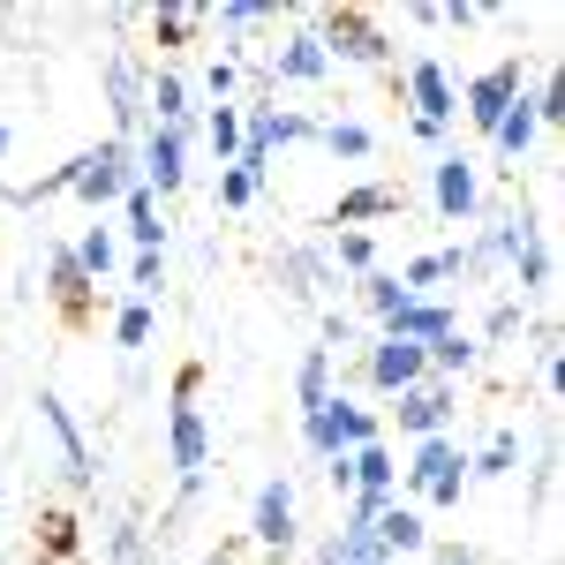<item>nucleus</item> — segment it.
Wrapping results in <instances>:
<instances>
[{"label":"nucleus","instance_id":"f257e3e1","mask_svg":"<svg viewBox=\"0 0 565 565\" xmlns=\"http://www.w3.org/2000/svg\"><path fill=\"white\" fill-rule=\"evenodd\" d=\"M309 31H317L332 68H392V39L370 8H317Z\"/></svg>","mask_w":565,"mask_h":565},{"label":"nucleus","instance_id":"f03ea898","mask_svg":"<svg viewBox=\"0 0 565 565\" xmlns=\"http://www.w3.org/2000/svg\"><path fill=\"white\" fill-rule=\"evenodd\" d=\"M385 437V415L377 407H362L354 392L332 385V399L317 407V415H302V445L317 452V460H332V452H354V445H377Z\"/></svg>","mask_w":565,"mask_h":565},{"label":"nucleus","instance_id":"7ed1b4c3","mask_svg":"<svg viewBox=\"0 0 565 565\" xmlns=\"http://www.w3.org/2000/svg\"><path fill=\"white\" fill-rule=\"evenodd\" d=\"M249 543H257L271 565H287L302 551V498H295V482L271 476L257 482V505H249Z\"/></svg>","mask_w":565,"mask_h":565},{"label":"nucleus","instance_id":"20e7f679","mask_svg":"<svg viewBox=\"0 0 565 565\" xmlns=\"http://www.w3.org/2000/svg\"><path fill=\"white\" fill-rule=\"evenodd\" d=\"M136 189V143H121V136H98L90 151H76V204H90V212H106V204H121Z\"/></svg>","mask_w":565,"mask_h":565},{"label":"nucleus","instance_id":"39448f33","mask_svg":"<svg viewBox=\"0 0 565 565\" xmlns=\"http://www.w3.org/2000/svg\"><path fill=\"white\" fill-rule=\"evenodd\" d=\"M521 90H527V68H521V53H505V61H490L482 76H468L460 84V114H468V129L490 136L513 106H521Z\"/></svg>","mask_w":565,"mask_h":565},{"label":"nucleus","instance_id":"423d86ee","mask_svg":"<svg viewBox=\"0 0 565 565\" xmlns=\"http://www.w3.org/2000/svg\"><path fill=\"white\" fill-rule=\"evenodd\" d=\"M167 460L181 476V505L204 490V468H212V430H204V407L196 399H174L167 407Z\"/></svg>","mask_w":565,"mask_h":565},{"label":"nucleus","instance_id":"0eeeda50","mask_svg":"<svg viewBox=\"0 0 565 565\" xmlns=\"http://www.w3.org/2000/svg\"><path fill=\"white\" fill-rule=\"evenodd\" d=\"M452 415H460V385H445V377H423V385H407L392 399V423L399 437H452Z\"/></svg>","mask_w":565,"mask_h":565},{"label":"nucleus","instance_id":"6e6552de","mask_svg":"<svg viewBox=\"0 0 565 565\" xmlns=\"http://www.w3.org/2000/svg\"><path fill=\"white\" fill-rule=\"evenodd\" d=\"M430 204H437V218H445V226H468V218L482 212V167H476V151H437Z\"/></svg>","mask_w":565,"mask_h":565},{"label":"nucleus","instance_id":"1a4fd4ad","mask_svg":"<svg viewBox=\"0 0 565 565\" xmlns=\"http://www.w3.org/2000/svg\"><path fill=\"white\" fill-rule=\"evenodd\" d=\"M136 181L167 204L181 181H189V136H181V129H151V121H143V129H136Z\"/></svg>","mask_w":565,"mask_h":565},{"label":"nucleus","instance_id":"9d476101","mask_svg":"<svg viewBox=\"0 0 565 565\" xmlns=\"http://www.w3.org/2000/svg\"><path fill=\"white\" fill-rule=\"evenodd\" d=\"M423 377H430V348H407V340H385V332L362 348V385L377 392V399H399Z\"/></svg>","mask_w":565,"mask_h":565},{"label":"nucleus","instance_id":"9b49d317","mask_svg":"<svg viewBox=\"0 0 565 565\" xmlns=\"http://www.w3.org/2000/svg\"><path fill=\"white\" fill-rule=\"evenodd\" d=\"M399 90H407L415 121H430V129H452V114H460V84L445 76V61H437V53H415V61L399 68Z\"/></svg>","mask_w":565,"mask_h":565},{"label":"nucleus","instance_id":"f8f14e48","mask_svg":"<svg viewBox=\"0 0 565 565\" xmlns=\"http://www.w3.org/2000/svg\"><path fill=\"white\" fill-rule=\"evenodd\" d=\"M39 423H45V437H53V452H61V476H68V490H90V482H98V460H90L84 430H76L68 399H61L53 385L39 392Z\"/></svg>","mask_w":565,"mask_h":565},{"label":"nucleus","instance_id":"ddd939ff","mask_svg":"<svg viewBox=\"0 0 565 565\" xmlns=\"http://www.w3.org/2000/svg\"><path fill=\"white\" fill-rule=\"evenodd\" d=\"M264 76H271V84H324V76H332L324 45H317V31H309V8H295V31L264 53Z\"/></svg>","mask_w":565,"mask_h":565},{"label":"nucleus","instance_id":"4468645a","mask_svg":"<svg viewBox=\"0 0 565 565\" xmlns=\"http://www.w3.org/2000/svg\"><path fill=\"white\" fill-rule=\"evenodd\" d=\"M143 121H151V129L196 136V90H189V76H181L174 61H159V68H151V84H143Z\"/></svg>","mask_w":565,"mask_h":565},{"label":"nucleus","instance_id":"2eb2a0df","mask_svg":"<svg viewBox=\"0 0 565 565\" xmlns=\"http://www.w3.org/2000/svg\"><path fill=\"white\" fill-rule=\"evenodd\" d=\"M445 332H460V309L445 295H415V302H399L385 317V340H407V348H437Z\"/></svg>","mask_w":565,"mask_h":565},{"label":"nucleus","instance_id":"dca6fc26","mask_svg":"<svg viewBox=\"0 0 565 565\" xmlns=\"http://www.w3.org/2000/svg\"><path fill=\"white\" fill-rule=\"evenodd\" d=\"M45 295H53V309H61L68 324H90V295H98V287L84 279V264H76L68 242H53V249H45Z\"/></svg>","mask_w":565,"mask_h":565},{"label":"nucleus","instance_id":"f3484780","mask_svg":"<svg viewBox=\"0 0 565 565\" xmlns=\"http://www.w3.org/2000/svg\"><path fill=\"white\" fill-rule=\"evenodd\" d=\"M143 68H136L129 53H106V98H114V136L121 143H136V129H143Z\"/></svg>","mask_w":565,"mask_h":565},{"label":"nucleus","instance_id":"a211bd4d","mask_svg":"<svg viewBox=\"0 0 565 565\" xmlns=\"http://www.w3.org/2000/svg\"><path fill=\"white\" fill-rule=\"evenodd\" d=\"M332 279H340V271H332V249H309V242H287V249H279V287H287L295 302H317Z\"/></svg>","mask_w":565,"mask_h":565},{"label":"nucleus","instance_id":"6ab92c4d","mask_svg":"<svg viewBox=\"0 0 565 565\" xmlns=\"http://www.w3.org/2000/svg\"><path fill=\"white\" fill-rule=\"evenodd\" d=\"M377 558H415V551H430V521H423V513H415V505H407V498H392L385 513H377Z\"/></svg>","mask_w":565,"mask_h":565},{"label":"nucleus","instance_id":"aec40b11","mask_svg":"<svg viewBox=\"0 0 565 565\" xmlns=\"http://www.w3.org/2000/svg\"><path fill=\"white\" fill-rule=\"evenodd\" d=\"M399 212V189L392 181H354V189H340V204L324 212V226L340 234V226H362L370 234V218H392Z\"/></svg>","mask_w":565,"mask_h":565},{"label":"nucleus","instance_id":"412c9836","mask_svg":"<svg viewBox=\"0 0 565 565\" xmlns=\"http://www.w3.org/2000/svg\"><path fill=\"white\" fill-rule=\"evenodd\" d=\"M452 468H468V452H460L452 437H423V445L407 452V468H399V490H430V482L452 476Z\"/></svg>","mask_w":565,"mask_h":565},{"label":"nucleus","instance_id":"4be33fe9","mask_svg":"<svg viewBox=\"0 0 565 565\" xmlns=\"http://www.w3.org/2000/svg\"><path fill=\"white\" fill-rule=\"evenodd\" d=\"M354 490H370V498H399V452H392V437L377 445H354Z\"/></svg>","mask_w":565,"mask_h":565},{"label":"nucleus","instance_id":"5701e85b","mask_svg":"<svg viewBox=\"0 0 565 565\" xmlns=\"http://www.w3.org/2000/svg\"><path fill=\"white\" fill-rule=\"evenodd\" d=\"M370 558H377V527H362V521H340L309 551V565H370Z\"/></svg>","mask_w":565,"mask_h":565},{"label":"nucleus","instance_id":"b1692460","mask_svg":"<svg viewBox=\"0 0 565 565\" xmlns=\"http://www.w3.org/2000/svg\"><path fill=\"white\" fill-rule=\"evenodd\" d=\"M264 174H271V159L242 151L234 167H218V204H226V212H249V204H257V189H264Z\"/></svg>","mask_w":565,"mask_h":565},{"label":"nucleus","instance_id":"393cba45","mask_svg":"<svg viewBox=\"0 0 565 565\" xmlns=\"http://www.w3.org/2000/svg\"><path fill=\"white\" fill-rule=\"evenodd\" d=\"M121 218H129V242H136V249H167V212H159V196H151L143 181L121 196Z\"/></svg>","mask_w":565,"mask_h":565},{"label":"nucleus","instance_id":"a878e982","mask_svg":"<svg viewBox=\"0 0 565 565\" xmlns=\"http://www.w3.org/2000/svg\"><path fill=\"white\" fill-rule=\"evenodd\" d=\"M445 279H460V242H452V249H423V257L399 264V287H407V295H437Z\"/></svg>","mask_w":565,"mask_h":565},{"label":"nucleus","instance_id":"bb28decb","mask_svg":"<svg viewBox=\"0 0 565 565\" xmlns=\"http://www.w3.org/2000/svg\"><path fill=\"white\" fill-rule=\"evenodd\" d=\"M551 271H558V264H551V242H543V234H527L521 249H513V287H521V309L535 302V295H551Z\"/></svg>","mask_w":565,"mask_h":565},{"label":"nucleus","instance_id":"cd10ccee","mask_svg":"<svg viewBox=\"0 0 565 565\" xmlns=\"http://www.w3.org/2000/svg\"><path fill=\"white\" fill-rule=\"evenodd\" d=\"M143 23H151V45H159V53H181V45L204 31V8H196V0H181V8H151Z\"/></svg>","mask_w":565,"mask_h":565},{"label":"nucleus","instance_id":"c85d7f7f","mask_svg":"<svg viewBox=\"0 0 565 565\" xmlns=\"http://www.w3.org/2000/svg\"><path fill=\"white\" fill-rule=\"evenodd\" d=\"M317 143H324L332 159H348V167H362V159L377 151V129H370V121H354V114H340V121H324V129H317Z\"/></svg>","mask_w":565,"mask_h":565},{"label":"nucleus","instance_id":"c756f323","mask_svg":"<svg viewBox=\"0 0 565 565\" xmlns=\"http://www.w3.org/2000/svg\"><path fill=\"white\" fill-rule=\"evenodd\" d=\"M535 136H543V121H535V106H527V90H521V106L490 129V143H498V159H513V167H521L527 151H535Z\"/></svg>","mask_w":565,"mask_h":565},{"label":"nucleus","instance_id":"7c9ffc66","mask_svg":"<svg viewBox=\"0 0 565 565\" xmlns=\"http://www.w3.org/2000/svg\"><path fill=\"white\" fill-rule=\"evenodd\" d=\"M332 399V354L324 348H302V362H295V407L302 415H317Z\"/></svg>","mask_w":565,"mask_h":565},{"label":"nucleus","instance_id":"2f4dec72","mask_svg":"<svg viewBox=\"0 0 565 565\" xmlns=\"http://www.w3.org/2000/svg\"><path fill=\"white\" fill-rule=\"evenodd\" d=\"M204 23H218V39H249L264 23H279L271 0H226V8H204Z\"/></svg>","mask_w":565,"mask_h":565},{"label":"nucleus","instance_id":"473e14b6","mask_svg":"<svg viewBox=\"0 0 565 565\" xmlns=\"http://www.w3.org/2000/svg\"><path fill=\"white\" fill-rule=\"evenodd\" d=\"M476 370H482V348L468 332H445L430 348V377H445V385H460V377H476Z\"/></svg>","mask_w":565,"mask_h":565},{"label":"nucleus","instance_id":"72a5a7b5","mask_svg":"<svg viewBox=\"0 0 565 565\" xmlns=\"http://www.w3.org/2000/svg\"><path fill=\"white\" fill-rule=\"evenodd\" d=\"M98 565H151V535H143V521H136V513H121V521L106 527Z\"/></svg>","mask_w":565,"mask_h":565},{"label":"nucleus","instance_id":"f704fd0d","mask_svg":"<svg viewBox=\"0 0 565 565\" xmlns=\"http://www.w3.org/2000/svg\"><path fill=\"white\" fill-rule=\"evenodd\" d=\"M513 468H521V437H513V430H490V445L468 460V482H505Z\"/></svg>","mask_w":565,"mask_h":565},{"label":"nucleus","instance_id":"c9c22d12","mask_svg":"<svg viewBox=\"0 0 565 565\" xmlns=\"http://www.w3.org/2000/svg\"><path fill=\"white\" fill-rule=\"evenodd\" d=\"M39 551H45V565H76V551H84V521H76V513H45L39 521Z\"/></svg>","mask_w":565,"mask_h":565},{"label":"nucleus","instance_id":"e433bc0d","mask_svg":"<svg viewBox=\"0 0 565 565\" xmlns=\"http://www.w3.org/2000/svg\"><path fill=\"white\" fill-rule=\"evenodd\" d=\"M76 264H84L90 287H98V279H114V271H121V242H114L106 226H90L84 242H76Z\"/></svg>","mask_w":565,"mask_h":565},{"label":"nucleus","instance_id":"4c0bfd02","mask_svg":"<svg viewBox=\"0 0 565 565\" xmlns=\"http://www.w3.org/2000/svg\"><path fill=\"white\" fill-rule=\"evenodd\" d=\"M204 136H212L218 167H234V159H242V98H234V106H212V114H204Z\"/></svg>","mask_w":565,"mask_h":565},{"label":"nucleus","instance_id":"58836bf2","mask_svg":"<svg viewBox=\"0 0 565 565\" xmlns=\"http://www.w3.org/2000/svg\"><path fill=\"white\" fill-rule=\"evenodd\" d=\"M324 249H332V271H340V264H348L354 279H362V271H377V242H370L362 226H340V234H332Z\"/></svg>","mask_w":565,"mask_h":565},{"label":"nucleus","instance_id":"ea45409f","mask_svg":"<svg viewBox=\"0 0 565 565\" xmlns=\"http://www.w3.org/2000/svg\"><path fill=\"white\" fill-rule=\"evenodd\" d=\"M151 332H159V302H121L114 309V340H121V348H151Z\"/></svg>","mask_w":565,"mask_h":565},{"label":"nucleus","instance_id":"a19ab883","mask_svg":"<svg viewBox=\"0 0 565 565\" xmlns=\"http://www.w3.org/2000/svg\"><path fill=\"white\" fill-rule=\"evenodd\" d=\"M167 287V249H136L129 257V302H159Z\"/></svg>","mask_w":565,"mask_h":565},{"label":"nucleus","instance_id":"79ce46f5","mask_svg":"<svg viewBox=\"0 0 565 565\" xmlns=\"http://www.w3.org/2000/svg\"><path fill=\"white\" fill-rule=\"evenodd\" d=\"M399 302H415V295L399 287V271H362V309H370L377 324H385V317H392Z\"/></svg>","mask_w":565,"mask_h":565},{"label":"nucleus","instance_id":"37998d69","mask_svg":"<svg viewBox=\"0 0 565 565\" xmlns=\"http://www.w3.org/2000/svg\"><path fill=\"white\" fill-rule=\"evenodd\" d=\"M204 90H212V106H234V90H242V53H212Z\"/></svg>","mask_w":565,"mask_h":565},{"label":"nucleus","instance_id":"c03bdc74","mask_svg":"<svg viewBox=\"0 0 565 565\" xmlns=\"http://www.w3.org/2000/svg\"><path fill=\"white\" fill-rule=\"evenodd\" d=\"M521 324H527V309H521V302H490V317H482V340H476V348H505V340H513Z\"/></svg>","mask_w":565,"mask_h":565},{"label":"nucleus","instance_id":"a18cd8bd","mask_svg":"<svg viewBox=\"0 0 565 565\" xmlns=\"http://www.w3.org/2000/svg\"><path fill=\"white\" fill-rule=\"evenodd\" d=\"M423 498H430L437 513H452V505H460V498H468V468H452V476H437L430 490H423Z\"/></svg>","mask_w":565,"mask_h":565},{"label":"nucleus","instance_id":"49530a36","mask_svg":"<svg viewBox=\"0 0 565 565\" xmlns=\"http://www.w3.org/2000/svg\"><path fill=\"white\" fill-rule=\"evenodd\" d=\"M324 482H332V498H340V505L354 498V460H348V452H332V460H324Z\"/></svg>","mask_w":565,"mask_h":565},{"label":"nucleus","instance_id":"de8ad7c7","mask_svg":"<svg viewBox=\"0 0 565 565\" xmlns=\"http://www.w3.org/2000/svg\"><path fill=\"white\" fill-rule=\"evenodd\" d=\"M482 15H490V8H468V0H452V8H445V31H476Z\"/></svg>","mask_w":565,"mask_h":565},{"label":"nucleus","instance_id":"09e8293b","mask_svg":"<svg viewBox=\"0 0 565 565\" xmlns=\"http://www.w3.org/2000/svg\"><path fill=\"white\" fill-rule=\"evenodd\" d=\"M430 565H482L468 543H430Z\"/></svg>","mask_w":565,"mask_h":565},{"label":"nucleus","instance_id":"8fccbe9b","mask_svg":"<svg viewBox=\"0 0 565 565\" xmlns=\"http://www.w3.org/2000/svg\"><path fill=\"white\" fill-rule=\"evenodd\" d=\"M407 23H415V31H445V8H437V0H415Z\"/></svg>","mask_w":565,"mask_h":565},{"label":"nucleus","instance_id":"3c124183","mask_svg":"<svg viewBox=\"0 0 565 565\" xmlns=\"http://www.w3.org/2000/svg\"><path fill=\"white\" fill-rule=\"evenodd\" d=\"M196 565H234V543H218V551H204Z\"/></svg>","mask_w":565,"mask_h":565},{"label":"nucleus","instance_id":"603ef678","mask_svg":"<svg viewBox=\"0 0 565 565\" xmlns=\"http://www.w3.org/2000/svg\"><path fill=\"white\" fill-rule=\"evenodd\" d=\"M8 151H15V129H8V121H0V159H8Z\"/></svg>","mask_w":565,"mask_h":565},{"label":"nucleus","instance_id":"864d4df0","mask_svg":"<svg viewBox=\"0 0 565 565\" xmlns=\"http://www.w3.org/2000/svg\"><path fill=\"white\" fill-rule=\"evenodd\" d=\"M370 565H392V558H370Z\"/></svg>","mask_w":565,"mask_h":565}]
</instances>
